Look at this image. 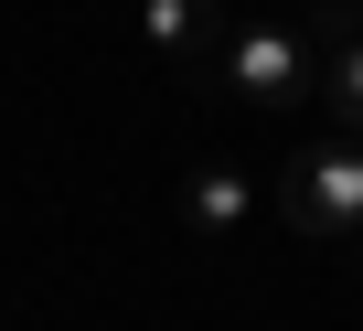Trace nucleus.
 Returning a JSON list of instances; mask_svg holds the SVG:
<instances>
[{
	"label": "nucleus",
	"instance_id": "obj_1",
	"mask_svg": "<svg viewBox=\"0 0 363 331\" xmlns=\"http://www.w3.org/2000/svg\"><path fill=\"white\" fill-rule=\"evenodd\" d=\"M267 203H278V225H299L310 246H363V139H320V150L278 160Z\"/></svg>",
	"mask_w": 363,
	"mask_h": 331
},
{
	"label": "nucleus",
	"instance_id": "obj_2",
	"mask_svg": "<svg viewBox=\"0 0 363 331\" xmlns=\"http://www.w3.org/2000/svg\"><path fill=\"white\" fill-rule=\"evenodd\" d=\"M225 86L246 96V107H299V96H320V64H310V43H299V22H246V33H225Z\"/></svg>",
	"mask_w": 363,
	"mask_h": 331
},
{
	"label": "nucleus",
	"instance_id": "obj_3",
	"mask_svg": "<svg viewBox=\"0 0 363 331\" xmlns=\"http://www.w3.org/2000/svg\"><path fill=\"white\" fill-rule=\"evenodd\" d=\"M182 225H193L203 246H235L257 225V172H235V160H203L193 182H182Z\"/></svg>",
	"mask_w": 363,
	"mask_h": 331
},
{
	"label": "nucleus",
	"instance_id": "obj_4",
	"mask_svg": "<svg viewBox=\"0 0 363 331\" xmlns=\"http://www.w3.org/2000/svg\"><path fill=\"white\" fill-rule=\"evenodd\" d=\"M139 33L160 64H193V54H214V0H139Z\"/></svg>",
	"mask_w": 363,
	"mask_h": 331
},
{
	"label": "nucleus",
	"instance_id": "obj_5",
	"mask_svg": "<svg viewBox=\"0 0 363 331\" xmlns=\"http://www.w3.org/2000/svg\"><path fill=\"white\" fill-rule=\"evenodd\" d=\"M320 96H331V118H342V139H363V33L320 54Z\"/></svg>",
	"mask_w": 363,
	"mask_h": 331
}]
</instances>
